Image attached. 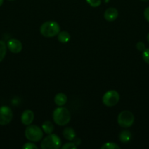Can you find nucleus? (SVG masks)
Wrapping results in <instances>:
<instances>
[{
    "instance_id": "1",
    "label": "nucleus",
    "mask_w": 149,
    "mask_h": 149,
    "mask_svg": "<svg viewBox=\"0 0 149 149\" xmlns=\"http://www.w3.org/2000/svg\"><path fill=\"white\" fill-rule=\"evenodd\" d=\"M71 116L69 110L66 108L59 106L53 113V119L56 125L64 126L70 122Z\"/></svg>"
},
{
    "instance_id": "2",
    "label": "nucleus",
    "mask_w": 149,
    "mask_h": 149,
    "mask_svg": "<svg viewBox=\"0 0 149 149\" xmlns=\"http://www.w3.org/2000/svg\"><path fill=\"white\" fill-rule=\"evenodd\" d=\"M41 34L47 38L53 37L57 36L60 32V26L58 23L53 20H49L41 26L40 29Z\"/></svg>"
},
{
    "instance_id": "3",
    "label": "nucleus",
    "mask_w": 149,
    "mask_h": 149,
    "mask_svg": "<svg viewBox=\"0 0 149 149\" xmlns=\"http://www.w3.org/2000/svg\"><path fill=\"white\" fill-rule=\"evenodd\" d=\"M61 146V141L58 135L55 134H49L45 137L41 143L42 149H58Z\"/></svg>"
},
{
    "instance_id": "4",
    "label": "nucleus",
    "mask_w": 149,
    "mask_h": 149,
    "mask_svg": "<svg viewBox=\"0 0 149 149\" xmlns=\"http://www.w3.org/2000/svg\"><path fill=\"white\" fill-rule=\"evenodd\" d=\"M25 136L29 141L38 142L43 137V131L37 125H28L25 130Z\"/></svg>"
},
{
    "instance_id": "5",
    "label": "nucleus",
    "mask_w": 149,
    "mask_h": 149,
    "mask_svg": "<svg viewBox=\"0 0 149 149\" xmlns=\"http://www.w3.org/2000/svg\"><path fill=\"white\" fill-rule=\"evenodd\" d=\"M134 121V115L129 111H123L118 114V123L121 127H130Z\"/></svg>"
},
{
    "instance_id": "6",
    "label": "nucleus",
    "mask_w": 149,
    "mask_h": 149,
    "mask_svg": "<svg viewBox=\"0 0 149 149\" xmlns=\"http://www.w3.org/2000/svg\"><path fill=\"white\" fill-rule=\"evenodd\" d=\"M120 100V95L115 90H109L104 94L102 97V103L108 107L115 106Z\"/></svg>"
},
{
    "instance_id": "7",
    "label": "nucleus",
    "mask_w": 149,
    "mask_h": 149,
    "mask_svg": "<svg viewBox=\"0 0 149 149\" xmlns=\"http://www.w3.org/2000/svg\"><path fill=\"white\" fill-rule=\"evenodd\" d=\"M13 111L10 107L3 106L0 107V125H8L13 119Z\"/></svg>"
},
{
    "instance_id": "8",
    "label": "nucleus",
    "mask_w": 149,
    "mask_h": 149,
    "mask_svg": "<svg viewBox=\"0 0 149 149\" xmlns=\"http://www.w3.org/2000/svg\"><path fill=\"white\" fill-rule=\"evenodd\" d=\"M7 47L13 53H19L22 50V43L16 39H11L7 42Z\"/></svg>"
},
{
    "instance_id": "9",
    "label": "nucleus",
    "mask_w": 149,
    "mask_h": 149,
    "mask_svg": "<svg viewBox=\"0 0 149 149\" xmlns=\"http://www.w3.org/2000/svg\"><path fill=\"white\" fill-rule=\"evenodd\" d=\"M34 119V112L31 110H26L21 115V122L24 125H30Z\"/></svg>"
},
{
    "instance_id": "10",
    "label": "nucleus",
    "mask_w": 149,
    "mask_h": 149,
    "mask_svg": "<svg viewBox=\"0 0 149 149\" xmlns=\"http://www.w3.org/2000/svg\"><path fill=\"white\" fill-rule=\"evenodd\" d=\"M118 12L114 7H110L105 10L104 13V17L107 21L112 22L118 17Z\"/></svg>"
},
{
    "instance_id": "11",
    "label": "nucleus",
    "mask_w": 149,
    "mask_h": 149,
    "mask_svg": "<svg viewBox=\"0 0 149 149\" xmlns=\"http://www.w3.org/2000/svg\"><path fill=\"white\" fill-rule=\"evenodd\" d=\"M54 101H55V103L58 106H63L67 103V97L65 94H64V93H58V94L55 96Z\"/></svg>"
},
{
    "instance_id": "12",
    "label": "nucleus",
    "mask_w": 149,
    "mask_h": 149,
    "mask_svg": "<svg viewBox=\"0 0 149 149\" xmlns=\"http://www.w3.org/2000/svg\"><path fill=\"white\" fill-rule=\"evenodd\" d=\"M63 136L68 141H73L76 137L75 131L71 127H66L63 131Z\"/></svg>"
},
{
    "instance_id": "13",
    "label": "nucleus",
    "mask_w": 149,
    "mask_h": 149,
    "mask_svg": "<svg viewBox=\"0 0 149 149\" xmlns=\"http://www.w3.org/2000/svg\"><path fill=\"white\" fill-rule=\"evenodd\" d=\"M58 40L61 43H67L70 40V35L66 31L59 32L58 33Z\"/></svg>"
},
{
    "instance_id": "14",
    "label": "nucleus",
    "mask_w": 149,
    "mask_h": 149,
    "mask_svg": "<svg viewBox=\"0 0 149 149\" xmlns=\"http://www.w3.org/2000/svg\"><path fill=\"white\" fill-rule=\"evenodd\" d=\"M131 134L129 130H124L120 133L119 135V140L121 142L126 143H128L131 140Z\"/></svg>"
},
{
    "instance_id": "15",
    "label": "nucleus",
    "mask_w": 149,
    "mask_h": 149,
    "mask_svg": "<svg viewBox=\"0 0 149 149\" xmlns=\"http://www.w3.org/2000/svg\"><path fill=\"white\" fill-rule=\"evenodd\" d=\"M42 128L44 132L49 135V134L52 133L53 131L54 126L52 122H50V121H46V122H45L42 124Z\"/></svg>"
},
{
    "instance_id": "16",
    "label": "nucleus",
    "mask_w": 149,
    "mask_h": 149,
    "mask_svg": "<svg viewBox=\"0 0 149 149\" xmlns=\"http://www.w3.org/2000/svg\"><path fill=\"white\" fill-rule=\"evenodd\" d=\"M7 53V45L3 41H0V62L4 60Z\"/></svg>"
},
{
    "instance_id": "17",
    "label": "nucleus",
    "mask_w": 149,
    "mask_h": 149,
    "mask_svg": "<svg viewBox=\"0 0 149 149\" xmlns=\"http://www.w3.org/2000/svg\"><path fill=\"white\" fill-rule=\"evenodd\" d=\"M102 149H119L120 147L118 146L117 144L114 143L112 142H108V143H105V144L102 146L101 147Z\"/></svg>"
},
{
    "instance_id": "18",
    "label": "nucleus",
    "mask_w": 149,
    "mask_h": 149,
    "mask_svg": "<svg viewBox=\"0 0 149 149\" xmlns=\"http://www.w3.org/2000/svg\"><path fill=\"white\" fill-rule=\"evenodd\" d=\"M86 1L93 7H97L101 4V0H86Z\"/></svg>"
},
{
    "instance_id": "19",
    "label": "nucleus",
    "mask_w": 149,
    "mask_h": 149,
    "mask_svg": "<svg viewBox=\"0 0 149 149\" xmlns=\"http://www.w3.org/2000/svg\"><path fill=\"white\" fill-rule=\"evenodd\" d=\"M22 148L23 149H37L38 147L34 143H33L29 142L25 143L24 145L22 146Z\"/></svg>"
},
{
    "instance_id": "20",
    "label": "nucleus",
    "mask_w": 149,
    "mask_h": 149,
    "mask_svg": "<svg viewBox=\"0 0 149 149\" xmlns=\"http://www.w3.org/2000/svg\"><path fill=\"white\" fill-rule=\"evenodd\" d=\"M143 59L146 63L149 64V48L145 49L143 52Z\"/></svg>"
},
{
    "instance_id": "21",
    "label": "nucleus",
    "mask_w": 149,
    "mask_h": 149,
    "mask_svg": "<svg viewBox=\"0 0 149 149\" xmlns=\"http://www.w3.org/2000/svg\"><path fill=\"white\" fill-rule=\"evenodd\" d=\"M61 148L63 149H76L77 146L74 143H67L64 144Z\"/></svg>"
},
{
    "instance_id": "22",
    "label": "nucleus",
    "mask_w": 149,
    "mask_h": 149,
    "mask_svg": "<svg viewBox=\"0 0 149 149\" xmlns=\"http://www.w3.org/2000/svg\"><path fill=\"white\" fill-rule=\"evenodd\" d=\"M136 47H137V49H138L139 51L143 52V51L145 49V44L143 43V42H137V45H136Z\"/></svg>"
},
{
    "instance_id": "23",
    "label": "nucleus",
    "mask_w": 149,
    "mask_h": 149,
    "mask_svg": "<svg viewBox=\"0 0 149 149\" xmlns=\"http://www.w3.org/2000/svg\"><path fill=\"white\" fill-rule=\"evenodd\" d=\"M144 17L146 19L148 22H149V7H148L144 11Z\"/></svg>"
},
{
    "instance_id": "24",
    "label": "nucleus",
    "mask_w": 149,
    "mask_h": 149,
    "mask_svg": "<svg viewBox=\"0 0 149 149\" xmlns=\"http://www.w3.org/2000/svg\"><path fill=\"white\" fill-rule=\"evenodd\" d=\"M73 141H74V143L75 144L76 146H78V145H80V143H81V141H80V139H79L78 138H76L75 137V138H74V140H73Z\"/></svg>"
},
{
    "instance_id": "25",
    "label": "nucleus",
    "mask_w": 149,
    "mask_h": 149,
    "mask_svg": "<svg viewBox=\"0 0 149 149\" xmlns=\"http://www.w3.org/2000/svg\"><path fill=\"white\" fill-rule=\"evenodd\" d=\"M3 2H4V0H0V7H1V6L2 5Z\"/></svg>"
},
{
    "instance_id": "26",
    "label": "nucleus",
    "mask_w": 149,
    "mask_h": 149,
    "mask_svg": "<svg viewBox=\"0 0 149 149\" xmlns=\"http://www.w3.org/2000/svg\"><path fill=\"white\" fill-rule=\"evenodd\" d=\"M147 40H148V43H149V33H148V36H147Z\"/></svg>"
},
{
    "instance_id": "27",
    "label": "nucleus",
    "mask_w": 149,
    "mask_h": 149,
    "mask_svg": "<svg viewBox=\"0 0 149 149\" xmlns=\"http://www.w3.org/2000/svg\"><path fill=\"white\" fill-rule=\"evenodd\" d=\"M141 1H148L149 0H141Z\"/></svg>"
},
{
    "instance_id": "28",
    "label": "nucleus",
    "mask_w": 149,
    "mask_h": 149,
    "mask_svg": "<svg viewBox=\"0 0 149 149\" xmlns=\"http://www.w3.org/2000/svg\"><path fill=\"white\" fill-rule=\"evenodd\" d=\"M10 1H13V0H10Z\"/></svg>"
}]
</instances>
